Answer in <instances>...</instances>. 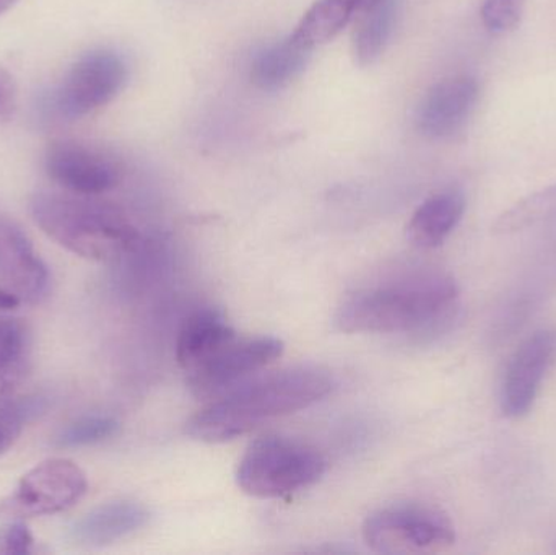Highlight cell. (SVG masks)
<instances>
[{"mask_svg":"<svg viewBox=\"0 0 556 555\" xmlns=\"http://www.w3.org/2000/svg\"><path fill=\"white\" fill-rule=\"evenodd\" d=\"M333 378L319 368L298 367L257 378L225 393L186 424V433L204 443H225L277 417L306 409L332 393Z\"/></svg>","mask_w":556,"mask_h":555,"instance_id":"6da1fadb","label":"cell"},{"mask_svg":"<svg viewBox=\"0 0 556 555\" xmlns=\"http://www.w3.org/2000/svg\"><path fill=\"white\" fill-rule=\"evenodd\" d=\"M457 299L459 287L447 274H412L353 293L339 306L333 323L349 335L431 331L456 316Z\"/></svg>","mask_w":556,"mask_h":555,"instance_id":"7a4b0ae2","label":"cell"},{"mask_svg":"<svg viewBox=\"0 0 556 555\" xmlns=\"http://www.w3.org/2000/svg\"><path fill=\"white\" fill-rule=\"evenodd\" d=\"M29 212L51 240L85 260H121L142 243L139 230L119 209L90 195L36 192Z\"/></svg>","mask_w":556,"mask_h":555,"instance_id":"3957f363","label":"cell"},{"mask_svg":"<svg viewBox=\"0 0 556 555\" xmlns=\"http://www.w3.org/2000/svg\"><path fill=\"white\" fill-rule=\"evenodd\" d=\"M326 471V456L309 443L266 436L251 443L244 453L237 482L251 497L280 499L311 488Z\"/></svg>","mask_w":556,"mask_h":555,"instance_id":"277c9868","label":"cell"},{"mask_svg":"<svg viewBox=\"0 0 556 555\" xmlns=\"http://www.w3.org/2000/svg\"><path fill=\"white\" fill-rule=\"evenodd\" d=\"M363 540L379 554L424 553L453 546L456 528L440 508L427 504H395L368 515Z\"/></svg>","mask_w":556,"mask_h":555,"instance_id":"5b68a950","label":"cell"},{"mask_svg":"<svg viewBox=\"0 0 556 555\" xmlns=\"http://www.w3.org/2000/svg\"><path fill=\"white\" fill-rule=\"evenodd\" d=\"M129 68L123 55L111 49H94L78 58L48 98L55 116L80 119L106 106L126 87Z\"/></svg>","mask_w":556,"mask_h":555,"instance_id":"8992f818","label":"cell"},{"mask_svg":"<svg viewBox=\"0 0 556 555\" xmlns=\"http://www.w3.org/2000/svg\"><path fill=\"white\" fill-rule=\"evenodd\" d=\"M87 491V475L77 463L46 459L26 472L15 491L0 502V515L23 520L61 514L74 507Z\"/></svg>","mask_w":556,"mask_h":555,"instance_id":"52a82bcc","label":"cell"},{"mask_svg":"<svg viewBox=\"0 0 556 555\" xmlns=\"http://www.w3.org/2000/svg\"><path fill=\"white\" fill-rule=\"evenodd\" d=\"M285 344L274 336L231 339L215 351L207 361L188 371V383L198 396L225 393L248 375L276 362Z\"/></svg>","mask_w":556,"mask_h":555,"instance_id":"ba28073f","label":"cell"},{"mask_svg":"<svg viewBox=\"0 0 556 555\" xmlns=\"http://www.w3.org/2000/svg\"><path fill=\"white\" fill-rule=\"evenodd\" d=\"M45 168L49 178L72 194H104L119 185V163L108 153L77 142V140H58L46 150Z\"/></svg>","mask_w":556,"mask_h":555,"instance_id":"9c48e42d","label":"cell"},{"mask_svg":"<svg viewBox=\"0 0 556 555\" xmlns=\"http://www.w3.org/2000/svg\"><path fill=\"white\" fill-rule=\"evenodd\" d=\"M556 358V332H534L509 358L502 384V411L509 419H521L534 407L542 383Z\"/></svg>","mask_w":556,"mask_h":555,"instance_id":"30bf717a","label":"cell"},{"mask_svg":"<svg viewBox=\"0 0 556 555\" xmlns=\"http://www.w3.org/2000/svg\"><path fill=\"white\" fill-rule=\"evenodd\" d=\"M0 282L20 302L38 305L48 297L51 276L28 235L16 222L0 215Z\"/></svg>","mask_w":556,"mask_h":555,"instance_id":"8fae6325","label":"cell"},{"mask_svg":"<svg viewBox=\"0 0 556 555\" xmlns=\"http://www.w3.org/2000/svg\"><path fill=\"white\" fill-rule=\"evenodd\" d=\"M479 97V81L467 75L438 81L418 106V130L428 139H451L469 123Z\"/></svg>","mask_w":556,"mask_h":555,"instance_id":"7c38bea8","label":"cell"},{"mask_svg":"<svg viewBox=\"0 0 556 555\" xmlns=\"http://www.w3.org/2000/svg\"><path fill=\"white\" fill-rule=\"evenodd\" d=\"M152 514L142 502L117 499L104 502L68 528L72 543L84 547H104L137 533L149 525Z\"/></svg>","mask_w":556,"mask_h":555,"instance_id":"4fadbf2b","label":"cell"},{"mask_svg":"<svg viewBox=\"0 0 556 555\" xmlns=\"http://www.w3.org/2000/svg\"><path fill=\"white\" fill-rule=\"evenodd\" d=\"M466 212V199L459 191H443L421 202L407 225V238L420 250L441 247L456 230Z\"/></svg>","mask_w":556,"mask_h":555,"instance_id":"5bb4252c","label":"cell"},{"mask_svg":"<svg viewBox=\"0 0 556 555\" xmlns=\"http://www.w3.org/2000/svg\"><path fill=\"white\" fill-rule=\"evenodd\" d=\"M237 336L220 312L199 310L182 323L176 341V361L186 371H191Z\"/></svg>","mask_w":556,"mask_h":555,"instance_id":"9a60e30c","label":"cell"},{"mask_svg":"<svg viewBox=\"0 0 556 555\" xmlns=\"http://www.w3.org/2000/svg\"><path fill=\"white\" fill-rule=\"evenodd\" d=\"M293 35L257 52L251 64V81L263 91H278L296 80L311 61V52Z\"/></svg>","mask_w":556,"mask_h":555,"instance_id":"2e32d148","label":"cell"},{"mask_svg":"<svg viewBox=\"0 0 556 555\" xmlns=\"http://www.w3.org/2000/svg\"><path fill=\"white\" fill-rule=\"evenodd\" d=\"M401 0H378L363 10L362 20L353 38L356 62L363 67L379 61L397 28Z\"/></svg>","mask_w":556,"mask_h":555,"instance_id":"e0dca14e","label":"cell"},{"mask_svg":"<svg viewBox=\"0 0 556 555\" xmlns=\"http://www.w3.org/2000/svg\"><path fill=\"white\" fill-rule=\"evenodd\" d=\"M356 13L353 0H316L291 35L307 48L332 41Z\"/></svg>","mask_w":556,"mask_h":555,"instance_id":"ac0fdd59","label":"cell"},{"mask_svg":"<svg viewBox=\"0 0 556 555\" xmlns=\"http://www.w3.org/2000/svg\"><path fill=\"white\" fill-rule=\"evenodd\" d=\"M556 217V185L516 202L495 222V234H515Z\"/></svg>","mask_w":556,"mask_h":555,"instance_id":"d6986e66","label":"cell"},{"mask_svg":"<svg viewBox=\"0 0 556 555\" xmlns=\"http://www.w3.org/2000/svg\"><path fill=\"white\" fill-rule=\"evenodd\" d=\"M46 400L41 396L10 398L0 403V456L18 442L26 424L41 416Z\"/></svg>","mask_w":556,"mask_h":555,"instance_id":"ffe728a7","label":"cell"},{"mask_svg":"<svg viewBox=\"0 0 556 555\" xmlns=\"http://www.w3.org/2000/svg\"><path fill=\"white\" fill-rule=\"evenodd\" d=\"M121 426L114 417L87 416L74 420L59 430L54 437L58 449H84L108 442L119 432Z\"/></svg>","mask_w":556,"mask_h":555,"instance_id":"44dd1931","label":"cell"},{"mask_svg":"<svg viewBox=\"0 0 556 555\" xmlns=\"http://www.w3.org/2000/svg\"><path fill=\"white\" fill-rule=\"evenodd\" d=\"M528 0H485L480 10L483 26L492 35H505L518 28Z\"/></svg>","mask_w":556,"mask_h":555,"instance_id":"7402d4cb","label":"cell"},{"mask_svg":"<svg viewBox=\"0 0 556 555\" xmlns=\"http://www.w3.org/2000/svg\"><path fill=\"white\" fill-rule=\"evenodd\" d=\"M28 329L20 319L0 316V367L28 358Z\"/></svg>","mask_w":556,"mask_h":555,"instance_id":"603a6c76","label":"cell"},{"mask_svg":"<svg viewBox=\"0 0 556 555\" xmlns=\"http://www.w3.org/2000/svg\"><path fill=\"white\" fill-rule=\"evenodd\" d=\"M35 546V538L20 520L0 527V555L29 554Z\"/></svg>","mask_w":556,"mask_h":555,"instance_id":"cb8c5ba5","label":"cell"},{"mask_svg":"<svg viewBox=\"0 0 556 555\" xmlns=\"http://www.w3.org/2000/svg\"><path fill=\"white\" fill-rule=\"evenodd\" d=\"M29 371V361L15 362V364L7 365V367H0V403L15 394L18 390L20 384L25 381L26 375Z\"/></svg>","mask_w":556,"mask_h":555,"instance_id":"d4e9b609","label":"cell"},{"mask_svg":"<svg viewBox=\"0 0 556 555\" xmlns=\"http://www.w3.org/2000/svg\"><path fill=\"white\" fill-rule=\"evenodd\" d=\"M16 100H18V93H16L15 80L10 72L0 65V119H12L16 111Z\"/></svg>","mask_w":556,"mask_h":555,"instance_id":"484cf974","label":"cell"},{"mask_svg":"<svg viewBox=\"0 0 556 555\" xmlns=\"http://www.w3.org/2000/svg\"><path fill=\"white\" fill-rule=\"evenodd\" d=\"M20 303L22 302L18 297L0 287V313L12 312V310L18 308Z\"/></svg>","mask_w":556,"mask_h":555,"instance_id":"4316f807","label":"cell"},{"mask_svg":"<svg viewBox=\"0 0 556 555\" xmlns=\"http://www.w3.org/2000/svg\"><path fill=\"white\" fill-rule=\"evenodd\" d=\"M18 0H0V15L5 13L7 10L12 9Z\"/></svg>","mask_w":556,"mask_h":555,"instance_id":"83f0119b","label":"cell"},{"mask_svg":"<svg viewBox=\"0 0 556 555\" xmlns=\"http://www.w3.org/2000/svg\"><path fill=\"white\" fill-rule=\"evenodd\" d=\"M378 2V0H359V12H363V10L368 9V7H371L372 3Z\"/></svg>","mask_w":556,"mask_h":555,"instance_id":"f1b7e54d","label":"cell"}]
</instances>
